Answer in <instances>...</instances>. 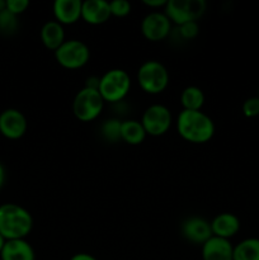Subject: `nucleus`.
<instances>
[{"label":"nucleus","instance_id":"1","mask_svg":"<svg viewBox=\"0 0 259 260\" xmlns=\"http://www.w3.org/2000/svg\"><path fill=\"white\" fill-rule=\"evenodd\" d=\"M33 220L27 210L14 203L0 206V235L5 240L23 239L32 230Z\"/></svg>","mask_w":259,"mask_h":260},{"label":"nucleus","instance_id":"2","mask_svg":"<svg viewBox=\"0 0 259 260\" xmlns=\"http://www.w3.org/2000/svg\"><path fill=\"white\" fill-rule=\"evenodd\" d=\"M177 127L183 139L195 144L207 142L215 134L212 119L201 111L180 112Z\"/></svg>","mask_w":259,"mask_h":260},{"label":"nucleus","instance_id":"3","mask_svg":"<svg viewBox=\"0 0 259 260\" xmlns=\"http://www.w3.org/2000/svg\"><path fill=\"white\" fill-rule=\"evenodd\" d=\"M131 80L126 71L114 69L104 74L99 81V93L103 101L119 102L128 93Z\"/></svg>","mask_w":259,"mask_h":260},{"label":"nucleus","instance_id":"4","mask_svg":"<svg viewBox=\"0 0 259 260\" xmlns=\"http://www.w3.org/2000/svg\"><path fill=\"white\" fill-rule=\"evenodd\" d=\"M103 98L98 89L84 88L76 94L74 99L73 109L76 118L83 122H89L95 119L103 109Z\"/></svg>","mask_w":259,"mask_h":260},{"label":"nucleus","instance_id":"5","mask_svg":"<svg viewBox=\"0 0 259 260\" xmlns=\"http://www.w3.org/2000/svg\"><path fill=\"white\" fill-rule=\"evenodd\" d=\"M205 10L206 3L203 0H169L165 5L167 17L179 25L196 22Z\"/></svg>","mask_w":259,"mask_h":260},{"label":"nucleus","instance_id":"6","mask_svg":"<svg viewBox=\"0 0 259 260\" xmlns=\"http://www.w3.org/2000/svg\"><path fill=\"white\" fill-rule=\"evenodd\" d=\"M139 84L146 93H161L168 85L169 75L164 66L157 61H147L140 68L137 74Z\"/></svg>","mask_w":259,"mask_h":260},{"label":"nucleus","instance_id":"7","mask_svg":"<svg viewBox=\"0 0 259 260\" xmlns=\"http://www.w3.org/2000/svg\"><path fill=\"white\" fill-rule=\"evenodd\" d=\"M55 57L61 66L66 69H79L89 60V48L81 41L71 40L63 42L55 51Z\"/></svg>","mask_w":259,"mask_h":260},{"label":"nucleus","instance_id":"8","mask_svg":"<svg viewBox=\"0 0 259 260\" xmlns=\"http://www.w3.org/2000/svg\"><path fill=\"white\" fill-rule=\"evenodd\" d=\"M172 123L170 111L164 106L155 104L149 107L142 116L141 124L144 126L146 134L151 136H160L169 129Z\"/></svg>","mask_w":259,"mask_h":260},{"label":"nucleus","instance_id":"9","mask_svg":"<svg viewBox=\"0 0 259 260\" xmlns=\"http://www.w3.org/2000/svg\"><path fill=\"white\" fill-rule=\"evenodd\" d=\"M27 129V119L17 109H7L0 114V132L10 140L20 139Z\"/></svg>","mask_w":259,"mask_h":260},{"label":"nucleus","instance_id":"10","mask_svg":"<svg viewBox=\"0 0 259 260\" xmlns=\"http://www.w3.org/2000/svg\"><path fill=\"white\" fill-rule=\"evenodd\" d=\"M142 35L149 41H161L169 35L170 20L161 13H150L141 23Z\"/></svg>","mask_w":259,"mask_h":260},{"label":"nucleus","instance_id":"11","mask_svg":"<svg viewBox=\"0 0 259 260\" xmlns=\"http://www.w3.org/2000/svg\"><path fill=\"white\" fill-rule=\"evenodd\" d=\"M234 248L228 239L212 236L202 248L203 260H233Z\"/></svg>","mask_w":259,"mask_h":260},{"label":"nucleus","instance_id":"12","mask_svg":"<svg viewBox=\"0 0 259 260\" xmlns=\"http://www.w3.org/2000/svg\"><path fill=\"white\" fill-rule=\"evenodd\" d=\"M111 15L109 3L106 0H86L81 7V18L89 24H102Z\"/></svg>","mask_w":259,"mask_h":260},{"label":"nucleus","instance_id":"13","mask_svg":"<svg viewBox=\"0 0 259 260\" xmlns=\"http://www.w3.org/2000/svg\"><path fill=\"white\" fill-rule=\"evenodd\" d=\"M183 234L188 240L196 244H205L208 239L212 238L211 225L200 217H193L185 221L183 223Z\"/></svg>","mask_w":259,"mask_h":260},{"label":"nucleus","instance_id":"14","mask_svg":"<svg viewBox=\"0 0 259 260\" xmlns=\"http://www.w3.org/2000/svg\"><path fill=\"white\" fill-rule=\"evenodd\" d=\"M80 0H56L53 4V13L58 23L73 24L81 17Z\"/></svg>","mask_w":259,"mask_h":260},{"label":"nucleus","instance_id":"15","mask_svg":"<svg viewBox=\"0 0 259 260\" xmlns=\"http://www.w3.org/2000/svg\"><path fill=\"white\" fill-rule=\"evenodd\" d=\"M0 256L2 260H35V251L23 239L7 240Z\"/></svg>","mask_w":259,"mask_h":260},{"label":"nucleus","instance_id":"16","mask_svg":"<svg viewBox=\"0 0 259 260\" xmlns=\"http://www.w3.org/2000/svg\"><path fill=\"white\" fill-rule=\"evenodd\" d=\"M240 229V222L236 216L231 213H221L217 217L213 218L211 223V230L212 234L217 238L229 239L235 235Z\"/></svg>","mask_w":259,"mask_h":260},{"label":"nucleus","instance_id":"17","mask_svg":"<svg viewBox=\"0 0 259 260\" xmlns=\"http://www.w3.org/2000/svg\"><path fill=\"white\" fill-rule=\"evenodd\" d=\"M63 29L58 22H47L41 30L43 45L50 50L56 51L63 43Z\"/></svg>","mask_w":259,"mask_h":260},{"label":"nucleus","instance_id":"18","mask_svg":"<svg viewBox=\"0 0 259 260\" xmlns=\"http://www.w3.org/2000/svg\"><path fill=\"white\" fill-rule=\"evenodd\" d=\"M145 131L144 126L137 121H126L121 124V140L130 145H139L144 141Z\"/></svg>","mask_w":259,"mask_h":260},{"label":"nucleus","instance_id":"19","mask_svg":"<svg viewBox=\"0 0 259 260\" xmlns=\"http://www.w3.org/2000/svg\"><path fill=\"white\" fill-rule=\"evenodd\" d=\"M233 260H259V239H246L234 248Z\"/></svg>","mask_w":259,"mask_h":260},{"label":"nucleus","instance_id":"20","mask_svg":"<svg viewBox=\"0 0 259 260\" xmlns=\"http://www.w3.org/2000/svg\"><path fill=\"white\" fill-rule=\"evenodd\" d=\"M180 102L184 107V111H200L205 103V95L197 86H188L183 90Z\"/></svg>","mask_w":259,"mask_h":260},{"label":"nucleus","instance_id":"21","mask_svg":"<svg viewBox=\"0 0 259 260\" xmlns=\"http://www.w3.org/2000/svg\"><path fill=\"white\" fill-rule=\"evenodd\" d=\"M121 124L122 122L117 121V119L107 121L102 127L104 137L112 142H117L118 140H121Z\"/></svg>","mask_w":259,"mask_h":260},{"label":"nucleus","instance_id":"22","mask_svg":"<svg viewBox=\"0 0 259 260\" xmlns=\"http://www.w3.org/2000/svg\"><path fill=\"white\" fill-rule=\"evenodd\" d=\"M17 15L8 12L5 8L3 10H0V32L13 33L14 30H17Z\"/></svg>","mask_w":259,"mask_h":260},{"label":"nucleus","instance_id":"23","mask_svg":"<svg viewBox=\"0 0 259 260\" xmlns=\"http://www.w3.org/2000/svg\"><path fill=\"white\" fill-rule=\"evenodd\" d=\"M109 8H111V14L116 17H124L131 12V4L126 0H113L109 3Z\"/></svg>","mask_w":259,"mask_h":260},{"label":"nucleus","instance_id":"24","mask_svg":"<svg viewBox=\"0 0 259 260\" xmlns=\"http://www.w3.org/2000/svg\"><path fill=\"white\" fill-rule=\"evenodd\" d=\"M243 113L249 118L259 116V98L253 96L244 102L243 104Z\"/></svg>","mask_w":259,"mask_h":260},{"label":"nucleus","instance_id":"25","mask_svg":"<svg viewBox=\"0 0 259 260\" xmlns=\"http://www.w3.org/2000/svg\"><path fill=\"white\" fill-rule=\"evenodd\" d=\"M28 5H29L28 0H8V2H5V9L12 14L18 15L24 12Z\"/></svg>","mask_w":259,"mask_h":260},{"label":"nucleus","instance_id":"26","mask_svg":"<svg viewBox=\"0 0 259 260\" xmlns=\"http://www.w3.org/2000/svg\"><path fill=\"white\" fill-rule=\"evenodd\" d=\"M179 30L183 38L192 40V38H195L198 35V24L196 22H187L180 25Z\"/></svg>","mask_w":259,"mask_h":260},{"label":"nucleus","instance_id":"27","mask_svg":"<svg viewBox=\"0 0 259 260\" xmlns=\"http://www.w3.org/2000/svg\"><path fill=\"white\" fill-rule=\"evenodd\" d=\"M145 4L149 7H161V5H167V0H145Z\"/></svg>","mask_w":259,"mask_h":260},{"label":"nucleus","instance_id":"28","mask_svg":"<svg viewBox=\"0 0 259 260\" xmlns=\"http://www.w3.org/2000/svg\"><path fill=\"white\" fill-rule=\"evenodd\" d=\"M70 260H96V259L94 258V256L89 255V254L81 253V254H76V255H74Z\"/></svg>","mask_w":259,"mask_h":260},{"label":"nucleus","instance_id":"29","mask_svg":"<svg viewBox=\"0 0 259 260\" xmlns=\"http://www.w3.org/2000/svg\"><path fill=\"white\" fill-rule=\"evenodd\" d=\"M3 182H4V169H3V167L0 165V187H2Z\"/></svg>","mask_w":259,"mask_h":260},{"label":"nucleus","instance_id":"30","mask_svg":"<svg viewBox=\"0 0 259 260\" xmlns=\"http://www.w3.org/2000/svg\"><path fill=\"white\" fill-rule=\"evenodd\" d=\"M5 239L3 238L2 235H0V253H2V250H3V248H4V245H5Z\"/></svg>","mask_w":259,"mask_h":260},{"label":"nucleus","instance_id":"31","mask_svg":"<svg viewBox=\"0 0 259 260\" xmlns=\"http://www.w3.org/2000/svg\"><path fill=\"white\" fill-rule=\"evenodd\" d=\"M5 8V2H2V0H0V10H3Z\"/></svg>","mask_w":259,"mask_h":260}]
</instances>
